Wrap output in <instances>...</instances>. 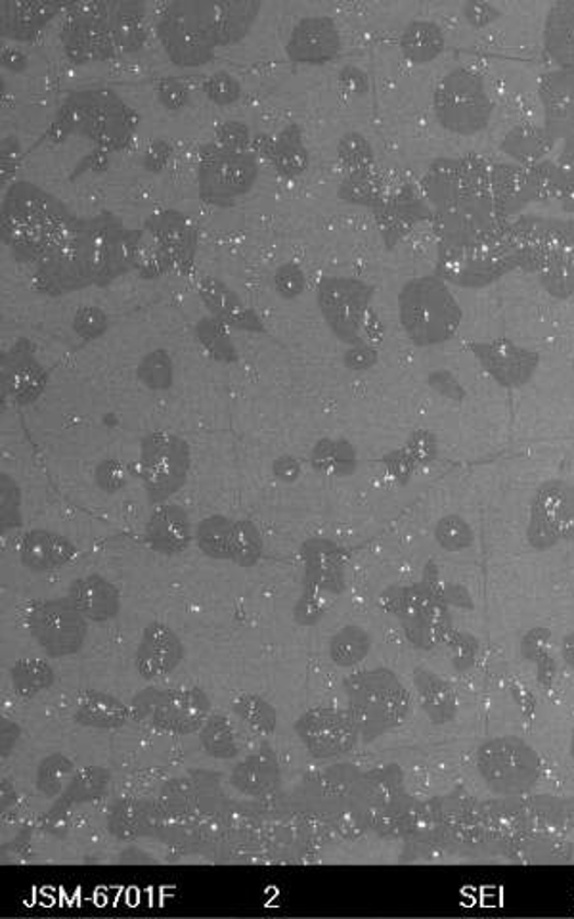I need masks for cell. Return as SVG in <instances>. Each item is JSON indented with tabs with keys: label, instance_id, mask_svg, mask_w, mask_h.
I'll return each mask as SVG.
<instances>
[{
	"label": "cell",
	"instance_id": "6da1fadb",
	"mask_svg": "<svg viewBox=\"0 0 574 919\" xmlns=\"http://www.w3.org/2000/svg\"><path fill=\"white\" fill-rule=\"evenodd\" d=\"M140 236L112 213L69 214L31 259L38 290L60 295L114 282L134 268Z\"/></svg>",
	"mask_w": 574,
	"mask_h": 919
},
{
	"label": "cell",
	"instance_id": "7a4b0ae2",
	"mask_svg": "<svg viewBox=\"0 0 574 919\" xmlns=\"http://www.w3.org/2000/svg\"><path fill=\"white\" fill-rule=\"evenodd\" d=\"M260 0H173L155 22L168 58L183 68L211 61L219 46L239 43L251 31Z\"/></svg>",
	"mask_w": 574,
	"mask_h": 919
},
{
	"label": "cell",
	"instance_id": "3957f363",
	"mask_svg": "<svg viewBox=\"0 0 574 919\" xmlns=\"http://www.w3.org/2000/svg\"><path fill=\"white\" fill-rule=\"evenodd\" d=\"M134 132V117L127 104L107 89H89L69 94L52 123L56 140L81 135L107 150H121Z\"/></svg>",
	"mask_w": 574,
	"mask_h": 919
},
{
	"label": "cell",
	"instance_id": "277c9868",
	"mask_svg": "<svg viewBox=\"0 0 574 919\" xmlns=\"http://www.w3.org/2000/svg\"><path fill=\"white\" fill-rule=\"evenodd\" d=\"M132 720L157 732L196 734L211 717V699L201 688H145L130 703Z\"/></svg>",
	"mask_w": 574,
	"mask_h": 919
},
{
	"label": "cell",
	"instance_id": "5b68a950",
	"mask_svg": "<svg viewBox=\"0 0 574 919\" xmlns=\"http://www.w3.org/2000/svg\"><path fill=\"white\" fill-rule=\"evenodd\" d=\"M190 464V446L180 437L168 431H153L145 437L140 452V475L150 500L160 504L178 492L186 482Z\"/></svg>",
	"mask_w": 574,
	"mask_h": 919
},
{
	"label": "cell",
	"instance_id": "8992f818",
	"mask_svg": "<svg viewBox=\"0 0 574 919\" xmlns=\"http://www.w3.org/2000/svg\"><path fill=\"white\" fill-rule=\"evenodd\" d=\"M257 176L259 163L249 150L207 146L199 158V196L211 203H229L251 190Z\"/></svg>",
	"mask_w": 574,
	"mask_h": 919
},
{
	"label": "cell",
	"instance_id": "52a82bcc",
	"mask_svg": "<svg viewBox=\"0 0 574 919\" xmlns=\"http://www.w3.org/2000/svg\"><path fill=\"white\" fill-rule=\"evenodd\" d=\"M27 627L33 640L54 659L75 655L86 640V619L69 597L33 605L27 615Z\"/></svg>",
	"mask_w": 574,
	"mask_h": 919
},
{
	"label": "cell",
	"instance_id": "ba28073f",
	"mask_svg": "<svg viewBox=\"0 0 574 919\" xmlns=\"http://www.w3.org/2000/svg\"><path fill=\"white\" fill-rule=\"evenodd\" d=\"M344 691L351 701L352 719L362 734H377V728L389 726L402 712L400 686L387 671L354 674L344 680Z\"/></svg>",
	"mask_w": 574,
	"mask_h": 919
},
{
	"label": "cell",
	"instance_id": "9c48e42d",
	"mask_svg": "<svg viewBox=\"0 0 574 919\" xmlns=\"http://www.w3.org/2000/svg\"><path fill=\"white\" fill-rule=\"evenodd\" d=\"M61 45L75 63L107 60L114 56L115 43L107 23L106 2L77 4L63 30Z\"/></svg>",
	"mask_w": 574,
	"mask_h": 919
},
{
	"label": "cell",
	"instance_id": "30bf717a",
	"mask_svg": "<svg viewBox=\"0 0 574 919\" xmlns=\"http://www.w3.org/2000/svg\"><path fill=\"white\" fill-rule=\"evenodd\" d=\"M370 291L352 278H324L318 286V306L328 328L344 344H359Z\"/></svg>",
	"mask_w": 574,
	"mask_h": 919
},
{
	"label": "cell",
	"instance_id": "8fae6325",
	"mask_svg": "<svg viewBox=\"0 0 574 919\" xmlns=\"http://www.w3.org/2000/svg\"><path fill=\"white\" fill-rule=\"evenodd\" d=\"M295 734L314 758H329L349 753L359 740L360 730L351 712L314 707L298 717Z\"/></svg>",
	"mask_w": 574,
	"mask_h": 919
},
{
	"label": "cell",
	"instance_id": "7c38bea8",
	"mask_svg": "<svg viewBox=\"0 0 574 919\" xmlns=\"http://www.w3.org/2000/svg\"><path fill=\"white\" fill-rule=\"evenodd\" d=\"M400 318L418 344H431L444 329L443 290L431 280H413L400 295Z\"/></svg>",
	"mask_w": 574,
	"mask_h": 919
},
{
	"label": "cell",
	"instance_id": "4fadbf2b",
	"mask_svg": "<svg viewBox=\"0 0 574 919\" xmlns=\"http://www.w3.org/2000/svg\"><path fill=\"white\" fill-rule=\"evenodd\" d=\"M184 648L180 638L165 623L152 620L138 643L134 666L144 680H155L173 673L183 663Z\"/></svg>",
	"mask_w": 574,
	"mask_h": 919
},
{
	"label": "cell",
	"instance_id": "5bb4252c",
	"mask_svg": "<svg viewBox=\"0 0 574 919\" xmlns=\"http://www.w3.org/2000/svg\"><path fill=\"white\" fill-rule=\"evenodd\" d=\"M341 37L336 22L328 15H308L291 31L285 45L288 58L295 63H326L339 53Z\"/></svg>",
	"mask_w": 574,
	"mask_h": 919
},
{
	"label": "cell",
	"instance_id": "9a60e30c",
	"mask_svg": "<svg viewBox=\"0 0 574 919\" xmlns=\"http://www.w3.org/2000/svg\"><path fill=\"white\" fill-rule=\"evenodd\" d=\"M144 230L157 240V244L167 253L173 270H184L191 265L198 234L190 219L180 211H160L145 219Z\"/></svg>",
	"mask_w": 574,
	"mask_h": 919
},
{
	"label": "cell",
	"instance_id": "2e32d148",
	"mask_svg": "<svg viewBox=\"0 0 574 919\" xmlns=\"http://www.w3.org/2000/svg\"><path fill=\"white\" fill-rule=\"evenodd\" d=\"M199 298L203 299L209 313L216 321H221L232 328L247 329V331H262V322L237 298L236 291L229 288L214 276H203L199 280Z\"/></svg>",
	"mask_w": 574,
	"mask_h": 919
},
{
	"label": "cell",
	"instance_id": "e0dca14e",
	"mask_svg": "<svg viewBox=\"0 0 574 919\" xmlns=\"http://www.w3.org/2000/svg\"><path fill=\"white\" fill-rule=\"evenodd\" d=\"M68 597L84 619L92 623L115 619L121 609L119 590L99 574H86L73 581L69 586Z\"/></svg>",
	"mask_w": 574,
	"mask_h": 919
},
{
	"label": "cell",
	"instance_id": "ac0fdd59",
	"mask_svg": "<svg viewBox=\"0 0 574 919\" xmlns=\"http://www.w3.org/2000/svg\"><path fill=\"white\" fill-rule=\"evenodd\" d=\"M75 544L48 528H33L20 543L23 567L35 573L60 569L75 558Z\"/></svg>",
	"mask_w": 574,
	"mask_h": 919
},
{
	"label": "cell",
	"instance_id": "d6986e66",
	"mask_svg": "<svg viewBox=\"0 0 574 919\" xmlns=\"http://www.w3.org/2000/svg\"><path fill=\"white\" fill-rule=\"evenodd\" d=\"M106 8L115 48L121 53L140 50L148 38V8L144 2L112 0L106 2Z\"/></svg>",
	"mask_w": 574,
	"mask_h": 919
},
{
	"label": "cell",
	"instance_id": "ffe728a7",
	"mask_svg": "<svg viewBox=\"0 0 574 919\" xmlns=\"http://www.w3.org/2000/svg\"><path fill=\"white\" fill-rule=\"evenodd\" d=\"M232 786L247 796H265L272 793L280 781L282 772L274 753L267 745H262L257 753L242 760L230 773Z\"/></svg>",
	"mask_w": 574,
	"mask_h": 919
},
{
	"label": "cell",
	"instance_id": "44dd1931",
	"mask_svg": "<svg viewBox=\"0 0 574 919\" xmlns=\"http://www.w3.org/2000/svg\"><path fill=\"white\" fill-rule=\"evenodd\" d=\"M61 8V2L48 0H7L2 2V31L15 40H30Z\"/></svg>",
	"mask_w": 574,
	"mask_h": 919
},
{
	"label": "cell",
	"instance_id": "7402d4cb",
	"mask_svg": "<svg viewBox=\"0 0 574 919\" xmlns=\"http://www.w3.org/2000/svg\"><path fill=\"white\" fill-rule=\"evenodd\" d=\"M148 543L160 554H180L191 540L190 520L180 505H161L145 527Z\"/></svg>",
	"mask_w": 574,
	"mask_h": 919
},
{
	"label": "cell",
	"instance_id": "603a6c76",
	"mask_svg": "<svg viewBox=\"0 0 574 919\" xmlns=\"http://www.w3.org/2000/svg\"><path fill=\"white\" fill-rule=\"evenodd\" d=\"M73 720L77 724L96 730H117L132 720L129 705L106 691H86L77 701Z\"/></svg>",
	"mask_w": 574,
	"mask_h": 919
},
{
	"label": "cell",
	"instance_id": "cb8c5ba5",
	"mask_svg": "<svg viewBox=\"0 0 574 919\" xmlns=\"http://www.w3.org/2000/svg\"><path fill=\"white\" fill-rule=\"evenodd\" d=\"M267 155L283 176H297L308 167V150L295 123L268 140Z\"/></svg>",
	"mask_w": 574,
	"mask_h": 919
},
{
	"label": "cell",
	"instance_id": "d4e9b609",
	"mask_svg": "<svg viewBox=\"0 0 574 919\" xmlns=\"http://www.w3.org/2000/svg\"><path fill=\"white\" fill-rule=\"evenodd\" d=\"M112 780V773L106 770L104 766H86L77 770L68 786L63 789L56 809H68L73 804L89 803V801H96L107 791Z\"/></svg>",
	"mask_w": 574,
	"mask_h": 919
},
{
	"label": "cell",
	"instance_id": "484cf974",
	"mask_svg": "<svg viewBox=\"0 0 574 919\" xmlns=\"http://www.w3.org/2000/svg\"><path fill=\"white\" fill-rule=\"evenodd\" d=\"M56 673L52 665L43 659H22L10 668V684L17 697L31 699L52 688Z\"/></svg>",
	"mask_w": 574,
	"mask_h": 919
},
{
	"label": "cell",
	"instance_id": "4316f807",
	"mask_svg": "<svg viewBox=\"0 0 574 919\" xmlns=\"http://www.w3.org/2000/svg\"><path fill=\"white\" fill-rule=\"evenodd\" d=\"M372 648V638L364 628L343 627L329 640V659L341 668H351L366 659Z\"/></svg>",
	"mask_w": 574,
	"mask_h": 919
},
{
	"label": "cell",
	"instance_id": "83f0119b",
	"mask_svg": "<svg viewBox=\"0 0 574 919\" xmlns=\"http://www.w3.org/2000/svg\"><path fill=\"white\" fill-rule=\"evenodd\" d=\"M198 734L199 742L203 745V749L209 757L219 758V760H230V758L237 757L239 743H237L234 726L226 717L211 714Z\"/></svg>",
	"mask_w": 574,
	"mask_h": 919
},
{
	"label": "cell",
	"instance_id": "f1b7e54d",
	"mask_svg": "<svg viewBox=\"0 0 574 919\" xmlns=\"http://www.w3.org/2000/svg\"><path fill=\"white\" fill-rule=\"evenodd\" d=\"M73 773H75V765L63 753L46 755L38 763L37 772H35V786L38 793L45 795L46 799L60 796Z\"/></svg>",
	"mask_w": 574,
	"mask_h": 919
},
{
	"label": "cell",
	"instance_id": "f546056e",
	"mask_svg": "<svg viewBox=\"0 0 574 919\" xmlns=\"http://www.w3.org/2000/svg\"><path fill=\"white\" fill-rule=\"evenodd\" d=\"M232 711L247 726L262 735H272L278 726V712L274 705L257 694H239L232 701Z\"/></svg>",
	"mask_w": 574,
	"mask_h": 919
},
{
	"label": "cell",
	"instance_id": "4dcf8cb0",
	"mask_svg": "<svg viewBox=\"0 0 574 919\" xmlns=\"http://www.w3.org/2000/svg\"><path fill=\"white\" fill-rule=\"evenodd\" d=\"M265 550L259 527L251 520L234 521L230 536V561L237 567H253Z\"/></svg>",
	"mask_w": 574,
	"mask_h": 919
},
{
	"label": "cell",
	"instance_id": "1f68e13d",
	"mask_svg": "<svg viewBox=\"0 0 574 919\" xmlns=\"http://www.w3.org/2000/svg\"><path fill=\"white\" fill-rule=\"evenodd\" d=\"M234 521L226 515H209L199 521L196 528V543L207 558L230 559V536Z\"/></svg>",
	"mask_w": 574,
	"mask_h": 919
},
{
	"label": "cell",
	"instance_id": "d6a6232c",
	"mask_svg": "<svg viewBox=\"0 0 574 919\" xmlns=\"http://www.w3.org/2000/svg\"><path fill=\"white\" fill-rule=\"evenodd\" d=\"M8 389L20 403H31L43 391V370L30 357H17L8 367Z\"/></svg>",
	"mask_w": 574,
	"mask_h": 919
},
{
	"label": "cell",
	"instance_id": "836d02e7",
	"mask_svg": "<svg viewBox=\"0 0 574 919\" xmlns=\"http://www.w3.org/2000/svg\"><path fill=\"white\" fill-rule=\"evenodd\" d=\"M308 544L313 546V550L305 551L306 573L313 581V590H333V584L341 581L336 551H331V546L321 540Z\"/></svg>",
	"mask_w": 574,
	"mask_h": 919
},
{
	"label": "cell",
	"instance_id": "e575fe53",
	"mask_svg": "<svg viewBox=\"0 0 574 919\" xmlns=\"http://www.w3.org/2000/svg\"><path fill=\"white\" fill-rule=\"evenodd\" d=\"M313 466L320 474L347 475L352 469L354 452L347 441L336 439H321L320 443L314 446Z\"/></svg>",
	"mask_w": 574,
	"mask_h": 919
},
{
	"label": "cell",
	"instance_id": "d590c367",
	"mask_svg": "<svg viewBox=\"0 0 574 919\" xmlns=\"http://www.w3.org/2000/svg\"><path fill=\"white\" fill-rule=\"evenodd\" d=\"M134 270H138L142 278H155V276L165 275L168 270H173L167 253L163 252V247L157 244V240L150 236L145 230H142V236L138 240Z\"/></svg>",
	"mask_w": 574,
	"mask_h": 919
},
{
	"label": "cell",
	"instance_id": "8d00e7d4",
	"mask_svg": "<svg viewBox=\"0 0 574 919\" xmlns=\"http://www.w3.org/2000/svg\"><path fill=\"white\" fill-rule=\"evenodd\" d=\"M148 818L145 812L138 803L122 801L114 806L109 814V831L119 839H134L138 835L145 834Z\"/></svg>",
	"mask_w": 574,
	"mask_h": 919
},
{
	"label": "cell",
	"instance_id": "74e56055",
	"mask_svg": "<svg viewBox=\"0 0 574 919\" xmlns=\"http://www.w3.org/2000/svg\"><path fill=\"white\" fill-rule=\"evenodd\" d=\"M196 331H198L199 341L203 344L207 351L213 354L214 359L224 360V362L236 359V349L230 341L226 324L216 321L214 316H209L199 322Z\"/></svg>",
	"mask_w": 574,
	"mask_h": 919
},
{
	"label": "cell",
	"instance_id": "f35d334b",
	"mask_svg": "<svg viewBox=\"0 0 574 919\" xmlns=\"http://www.w3.org/2000/svg\"><path fill=\"white\" fill-rule=\"evenodd\" d=\"M138 377L150 389L160 391L171 387V383H173V360L168 357L167 351L157 349V351L145 354L140 362V367H138Z\"/></svg>",
	"mask_w": 574,
	"mask_h": 919
},
{
	"label": "cell",
	"instance_id": "ab89813d",
	"mask_svg": "<svg viewBox=\"0 0 574 919\" xmlns=\"http://www.w3.org/2000/svg\"><path fill=\"white\" fill-rule=\"evenodd\" d=\"M207 98L214 102L216 106H230L242 96V84L230 71H214L213 75L207 77L203 83Z\"/></svg>",
	"mask_w": 574,
	"mask_h": 919
},
{
	"label": "cell",
	"instance_id": "60d3db41",
	"mask_svg": "<svg viewBox=\"0 0 574 919\" xmlns=\"http://www.w3.org/2000/svg\"><path fill=\"white\" fill-rule=\"evenodd\" d=\"M0 481H2L0 520H2V533H4L7 528L17 527L22 523V490L10 475L2 474Z\"/></svg>",
	"mask_w": 574,
	"mask_h": 919
},
{
	"label": "cell",
	"instance_id": "b9f144b4",
	"mask_svg": "<svg viewBox=\"0 0 574 919\" xmlns=\"http://www.w3.org/2000/svg\"><path fill=\"white\" fill-rule=\"evenodd\" d=\"M339 158L344 167L349 168L354 175H359L360 171L366 168L367 161L372 160L370 155V148H367L364 138L356 135V132H349L341 138L339 142Z\"/></svg>",
	"mask_w": 574,
	"mask_h": 919
},
{
	"label": "cell",
	"instance_id": "7bdbcfd3",
	"mask_svg": "<svg viewBox=\"0 0 574 919\" xmlns=\"http://www.w3.org/2000/svg\"><path fill=\"white\" fill-rule=\"evenodd\" d=\"M436 540L443 544L446 550H459L471 540V533L466 521L458 515H448L436 525Z\"/></svg>",
	"mask_w": 574,
	"mask_h": 919
},
{
	"label": "cell",
	"instance_id": "ee69618b",
	"mask_svg": "<svg viewBox=\"0 0 574 919\" xmlns=\"http://www.w3.org/2000/svg\"><path fill=\"white\" fill-rule=\"evenodd\" d=\"M107 328V316L98 306H81L73 316V329L83 339H96Z\"/></svg>",
	"mask_w": 574,
	"mask_h": 919
},
{
	"label": "cell",
	"instance_id": "f6af8a7d",
	"mask_svg": "<svg viewBox=\"0 0 574 919\" xmlns=\"http://www.w3.org/2000/svg\"><path fill=\"white\" fill-rule=\"evenodd\" d=\"M433 30L425 25V23H413L406 30L405 38H402V48H405L406 56H410L412 60L423 61L429 56V50L433 46Z\"/></svg>",
	"mask_w": 574,
	"mask_h": 919
},
{
	"label": "cell",
	"instance_id": "bcb514c9",
	"mask_svg": "<svg viewBox=\"0 0 574 919\" xmlns=\"http://www.w3.org/2000/svg\"><path fill=\"white\" fill-rule=\"evenodd\" d=\"M305 275L295 263H285L276 270L274 288L282 298H297L305 290Z\"/></svg>",
	"mask_w": 574,
	"mask_h": 919
},
{
	"label": "cell",
	"instance_id": "7dc6e473",
	"mask_svg": "<svg viewBox=\"0 0 574 919\" xmlns=\"http://www.w3.org/2000/svg\"><path fill=\"white\" fill-rule=\"evenodd\" d=\"M216 144L226 150L245 152L251 144V130L242 121H226L216 127Z\"/></svg>",
	"mask_w": 574,
	"mask_h": 919
},
{
	"label": "cell",
	"instance_id": "c3c4849f",
	"mask_svg": "<svg viewBox=\"0 0 574 919\" xmlns=\"http://www.w3.org/2000/svg\"><path fill=\"white\" fill-rule=\"evenodd\" d=\"M96 482H98L99 489L107 492V495L119 492L125 487V482H127L125 466H122L121 462H117V460H104L96 467Z\"/></svg>",
	"mask_w": 574,
	"mask_h": 919
},
{
	"label": "cell",
	"instance_id": "681fc988",
	"mask_svg": "<svg viewBox=\"0 0 574 919\" xmlns=\"http://www.w3.org/2000/svg\"><path fill=\"white\" fill-rule=\"evenodd\" d=\"M157 96H160L161 104L167 109H180L188 104L190 91L186 89L183 81H178L175 77H167L157 86Z\"/></svg>",
	"mask_w": 574,
	"mask_h": 919
},
{
	"label": "cell",
	"instance_id": "f907efd6",
	"mask_svg": "<svg viewBox=\"0 0 574 919\" xmlns=\"http://www.w3.org/2000/svg\"><path fill=\"white\" fill-rule=\"evenodd\" d=\"M272 474L276 475V479L283 482L297 481L298 475H301V464L293 456L285 454V456L276 460Z\"/></svg>",
	"mask_w": 574,
	"mask_h": 919
},
{
	"label": "cell",
	"instance_id": "816d5d0a",
	"mask_svg": "<svg viewBox=\"0 0 574 919\" xmlns=\"http://www.w3.org/2000/svg\"><path fill=\"white\" fill-rule=\"evenodd\" d=\"M375 359H377V357H375L372 349H366V347H362V349H360L359 347V349H352V351L347 352V357H344V364L352 368V370H364V368L372 367Z\"/></svg>",
	"mask_w": 574,
	"mask_h": 919
},
{
	"label": "cell",
	"instance_id": "f5cc1de1",
	"mask_svg": "<svg viewBox=\"0 0 574 919\" xmlns=\"http://www.w3.org/2000/svg\"><path fill=\"white\" fill-rule=\"evenodd\" d=\"M168 153H171V148H168L165 142H155V144L148 150V153H145L144 163L148 167L153 168V171H160V168L165 165Z\"/></svg>",
	"mask_w": 574,
	"mask_h": 919
},
{
	"label": "cell",
	"instance_id": "db71d44e",
	"mask_svg": "<svg viewBox=\"0 0 574 919\" xmlns=\"http://www.w3.org/2000/svg\"><path fill=\"white\" fill-rule=\"evenodd\" d=\"M22 735V728L15 724L14 720H2V757H7L8 753L14 747V743L20 740Z\"/></svg>",
	"mask_w": 574,
	"mask_h": 919
},
{
	"label": "cell",
	"instance_id": "11a10c76",
	"mask_svg": "<svg viewBox=\"0 0 574 919\" xmlns=\"http://www.w3.org/2000/svg\"><path fill=\"white\" fill-rule=\"evenodd\" d=\"M563 653H565L566 661L574 666V635L566 638L565 645H563Z\"/></svg>",
	"mask_w": 574,
	"mask_h": 919
}]
</instances>
